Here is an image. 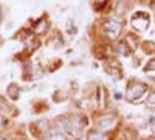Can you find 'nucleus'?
Here are the masks:
<instances>
[{"instance_id": "obj_1", "label": "nucleus", "mask_w": 155, "mask_h": 140, "mask_svg": "<svg viewBox=\"0 0 155 140\" xmlns=\"http://www.w3.org/2000/svg\"><path fill=\"white\" fill-rule=\"evenodd\" d=\"M121 28H123V23L120 20H116V19H110L104 27V30H106V33H107V36L110 37V39H116L121 33Z\"/></svg>"}, {"instance_id": "obj_2", "label": "nucleus", "mask_w": 155, "mask_h": 140, "mask_svg": "<svg viewBox=\"0 0 155 140\" xmlns=\"http://www.w3.org/2000/svg\"><path fill=\"white\" fill-rule=\"evenodd\" d=\"M146 92V86L144 84H132L129 86V90H127V98L132 100V101H137L141 98V95H143Z\"/></svg>"}, {"instance_id": "obj_3", "label": "nucleus", "mask_w": 155, "mask_h": 140, "mask_svg": "<svg viewBox=\"0 0 155 140\" xmlns=\"http://www.w3.org/2000/svg\"><path fill=\"white\" fill-rule=\"evenodd\" d=\"M132 25H134V28H137L138 31H143V30H146L147 28V25H149V19H147V16L146 14H137L135 17H134V20H132Z\"/></svg>"}, {"instance_id": "obj_4", "label": "nucleus", "mask_w": 155, "mask_h": 140, "mask_svg": "<svg viewBox=\"0 0 155 140\" xmlns=\"http://www.w3.org/2000/svg\"><path fill=\"white\" fill-rule=\"evenodd\" d=\"M113 125H115V120H113V118H102V120L99 121V126H101L102 129H106V131H109Z\"/></svg>"}, {"instance_id": "obj_5", "label": "nucleus", "mask_w": 155, "mask_h": 140, "mask_svg": "<svg viewBox=\"0 0 155 140\" xmlns=\"http://www.w3.org/2000/svg\"><path fill=\"white\" fill-rule=\"evenodd\" d=\"M8 95L14 100V98H17V95H19V87L16 86V84H11L9 87H8Z\"/></svg>"}, {"instance_id": "obj_6", "label": "nucleus", "mask_w": 155, "mask_h": 140, "mask_svg": "<svg viewBox=\"0 0 155 140\" xmlns=\"http://www.w3.org/2000/svg\"><path fill=\"white\" fill-rule=\"evenodd\" d=\"M106 134H102V132H93V134H90L88 135V140H106Z\"/></svg>"}, {"instance_id": "obj_7", "label": "nucleus", "mask_w": 155, "mask_h": 140, "mask_svg": "<svg viewBox=\"0 0 155 140\" xmlns=\"http://www.w3.org/2000/svg\"><path fill=\"white\" fill-rule=\"evenodd\" d=\"M47 27H48V25H47L45 22H41V23H39V27L36 28V33H41L42 30L45 31V30H47Z\"/></svg>"}, {"instance_id": "obj_8", "label": "nucleus", "mask_w": 155, "mask_h": 140, "mask_svg": "<svg viewBox=\"0 0 155 140\" xmlns=\"http://www.w3.org/2000/svg\"><path fill=\"white\" fill-rule=\"evenodd\" d=\"M48 140H65V137H64V135H53V137H50Z\"/></svg>"}, {"instance_id": "obj_9", "label": "nucleus", "mask_w": 155, "mask_h": 140, "mask_svg": "<svg viewBox=\"0 0 155 140\" xmlns=\"http://www.w3.org/2000/svg\"><path fill=\"white\" fill-rule=\"evenodd\" d=\"M147 103H149V104H152V106H153V104H155V94H153V95H150V97H149V100H147Z\"/></svg>"}, {"instance_id": "obj_10", "label": "nucleus", "mask_w": 155, "mask_h": 140, "mask_svg": "<svg viewBox=\"0 0 155 140\" xmlns=\"http://www.w3.org/2000/svg\"><path fill=\"white\" fill-rule=\"evenodd\" d=\"M150 126H152V129L155 131V118H152V121H150Z\"/></svg>"}, {"instance_id": "obj_11", "label": "nucleus", "mask_w": 155, "mask_h": 140, "mask_svg": "<svg viewBox=\"0 0 155 140\" xmlns=\"http://www.w3.org/2000/svg\"><path fill=\"white\" fill-rule=\"evenodd\" d=\"M2 126H3V117L0 115V128H2Z\"/></svg>"}, {"instance_id": "obj_12", "label": "nucleus", "mask_w": 155, "mask_h": 140, "mask_svg": "<svg viewBox=\"0 0 155 140\" xmlns=\"http://www.w3.org/2000/svg\"><path fill=\"white\" fill-rule=\"evenodd\" d=\"M0 19H2V14H0Z\"/></svg>"}, {"instance_id": "obj_13", "label": "nucleus", "mask_w": 155, "mask_h": 140, "mask_svg": "<svg viewBox=\"0 0 155 140\" xmlns=\"http://www.w3.org/2000/svg\"><path fill=\"white\" fill-rule=\"evenodd\" d=\"M0 140H3V138H0Z\"/></svg>"}]
</instances>
